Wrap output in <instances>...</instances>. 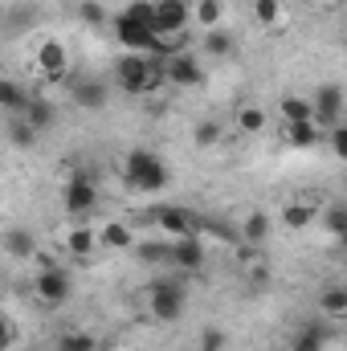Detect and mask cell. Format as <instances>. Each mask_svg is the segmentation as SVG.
Here are the masks:
<instances>
[{
    "label": "cell",
    "mask_w": 347,
    "mask_h": 351,
    "mask_svg": "<svg viewBox=\"0 0 347 351\" xmlns=\"http://www.w3.org/2000/svg\"><path fill=\"white\" fill-rule=\"evenodd\" d=\"M115 78L127 94H156L164 86V62L152 53H123L115 62Z\"/></svg>",
    "instance_id": "obj_1"
},
{
    "label": "cell",
    "mask_w": 347,
    "mask_h": 351,
    "mask_svg": "<svg viewBox=\"0 0 347 351\" xmlns=\"http://www.w3.org/2000/svg\"><path fill=\"white\" fill-rule=\"evenodd\" d=\"M123 180H127V188H135V192H160V188L168 184V164H164L156 152L135 147V152H127V160H123Z\"/></svg>",
    "instance_id": "obj_2"
},
{
    "label": "cell",
    "mask_w": 347,
    "mask_h": 351,
    "mask_svg": "<svg viewBox=\"0 0 347 351\" xmlns=\"http://www.w3.org/2000/svg\"><path fill=\"white\" fill-rule=\"evenodd\" d=\"M184 302H188V286L180 278H156L152 290H147L152 319H160V323H176L184 315Z\"/></svg>",
    "instance_id": "obj_3"
},
{
    "label": "cell",
    "mask_w": 347,
    "mask_h": 351,
    "mask_svg": "<svg viewBox=\"0 0 347 351\" xmlns=\"http://www.w3.org/2000/svg\"><path fill=\"white\" fill-rule=\"evenodd\" d=\"M62 204L74 221H86L90 213L98 208V188H94V176L90 172H70L66 176V188H62Z\"/></svg>",
    "instance_id": "obj_4"
},
{
    "label": "cell",
    "mask_w": 347,
    "mask_h": 351,
    "mask_svg": "<svg viewBox=\"0 0 347 351\" xmlns=\"http://www.w3.org/2000/svg\"><path fill=\"white\" fill-rule=\"evenodd\" d=\"M311 123H315L319 131L344 123V86L323 82V86L315 90V98H311Z\"/></svg>",
    "instance_id": "obj_5"
},
{
    "label": "cell",
    "mask_w": 347,
    "mask_h": 351,
    "mask_svg": "<svg viewBox=\"0 0 347 351\" xmlns=\"http://www.w3.org/2000/svg\"><path fill=\"white\" fill-rule=\"evenodd\" d=\"M33 294H37L41 306H62V302L70 298V274L58 269V265L37 269V274H33Z\"/></svg>",
    "instance_id": "obj_6"
},
{
    "label": "cell",
    "mask_w": 347,
    "mask_h": 351,
    "mask_svg": "<svg viewBox=\"0 0 347 351\" xmlns=\"http://www.w3.org/2000/svg\"><path fill=\"white\" fill-rule=\"evenodd\" d=\"M188 21H192V4H188V0H156V21H152V29H156L160 37H180V33L188 29Z\"/></svg>",
    "instance_id": "obj_7"
},
{
    "label": "cell",
    "mask_w": 347,
    "mask_h": 351,
    "mask_svg": "<svg viewBox=\"0 0 347 351\" xmlns=\"http://www.w3.org/2000/svg\"><path fill=\"white\" fill-rule=\"evenodd\" d=\"M37 74L45 78V82H62L66 74H70V53H66V45L62 41H41L37 45Z\"/></svg>",
    "instance_id": "obj_8"
},
{
    "label": "cell",
    "mask_w": 347,
    "mask_h": 351,
    "mask_svg": "<svg viewBox=\"0 0 347 351\" xmlns=\"http://www.w3.org/2000/svg\"><path fill=\"white\" fill-rule=\"evenodd\" d=\"M164 82H172V86H200L204 82V70H200V62L192 58V53H172V58H164Z\"/></svg>",
    "instance_id": "obj_9"
},
{
    "label": "cell",
    "mask_w": 347,
    "mask_h": 351,
    "mask_svg": "<svg viewBox=\"0 0 347 351\" xmlns=\"http://www.w3.org/2000/svg\"><path fill=\"white\" fill-rule=\"evenodd\" d=\"M156 225H160V233H164L168 241L196 233V217H192L188 208H180V204H164V208L156 213Z\"/></svg>",
    "instance_id": "obj_10"
},
{
    "label": "cell",
    "mask_w": 347,
    "mask_h": 351,
    "mask_svg": "<svg viewBox=\"0 0 347 351\" xmlns=\"http://www.w3.org/2000/svg\"><path fill=\"white\" fill-rule=\"evenodd\" d=\"M172 265L176 269H184V274H196V269L204 265V241H200L196 233L176 237L172 241Z\"/></svg>",
    "instance_id": "obj_11"
},
{
    "label": "cell",
    "mask_w": 347,
    "mask_h": 351,
    "mask_svg": "<svg viewBox=\"0 0 347 351\" xmlns=\"http://www.w3.org/2000/svg\"><path fill=\"white\" fill-rule=\"evenodd\" d=\"M62 245H66V254H70V258L86 262L90 254L98 250V229H90L86 221H78V225H74V229L66 233V241H62Z\"/></svg>",
    "instance_id": "obj_12"
},
{
    "label": "cell",
    "mask_w": 347,
    "mask_h": 351,
    "mask_svg": "<svg viewBox=\"0 0 347 351\" xmlns=\"http://www.w3.org/2000/svg\"><path fill=\"white\" fill-rule=\"evenodd\" d=\"M74 102L86 106V110H102L110 102V86L98 82V78H82V82H74Z\"/></svg>",
    "instance_id": "obj_13"
},
{
    "label": "cell",
    "mask_w": 347,
    "mask_h": 351,
    "mask_svg": "<svg viewBox=\"0 0 347 351\" xmlns=\"http://www.w3.org/2000/svg\"><path fill=\"white\" fill-rule=\"evenodd\" d=\"M21 119H25V123L41 135V131H49V127L58 123V110H53L45 98H29V102H25V110H21Z\"/></svg>",
    "instance_id": "obj_14"
},
{
    "label": "cell",
    "mask_w": 347,
    "mask_h": 351,
    "mask_svg": "<svg viewBox=\"0 0 347 351\" xmlns=\"http://www.w3.org/2000/svg\"><path fill=\"white\" fill-rule=\"evenodd\" d=\"M315 204H307V200H290L286 208H282V225L290 229V233H302V229H311L315 225Z\"/></svg>",
    "instance_id": "obj_15"
},
{
    "label": "cell",
    "mask_w": 347,
    "mask_h": 351,
    "mask_svg": "<svg viewBox=\"0 0 347 351\" xmlns=\"http://www.w3.org/2000/svg\"><path fill=\"white\" fill-rule=\"evenodd\" d=\"M319 315L331 319V323H344L347 319V290L344 286H327V290L319 294Z\"/></svg>",
    "instance_id": "obj_16"
},
{
    "label": "cell",
    "mask_w": 347,
    "mask_h": 351,
    "mask_svg": "<svg viewBox=\"0 0 347 351\" xmlns=\"http://www.w3.org/2000/svg\"><path fill=\"white\" fill-rule=\"evenodd\" d=\"M282 139H286L290 147H319V143H323V131H319L315 123H286Z\"/></svg>",
    "instance_id": "obj_17"
},
{
    "label": "cell",
    "mask_w": 347,
    "mask_h": 351,
    "mask_svg": "<svg viewBox=\"0 0 347 351\" xmlns=\"http://www.w3.org/2000/svg\"><path fill=\"white\" fill-rule=\"evenodd\" d=\"M250 12H254V21L265 25V29H282V25H286V8H282V0H254Z\"/></svg>",
    "instance_id": "obj_18"
},
{
    "label": "cell",
    "mask_w": 347,
    "mask_h": 351,
    "mask_svg": "<svg viewBox=\"0 0 347 351\" xmlns=\"http://www.w3.org/2000/svg\"><path fill=\"white\" fill-rule=\"evenodd\" d=\"M98 245H106V250H131V245H135V233H131L127 225L110 221V225L98 229Z\"/></svg>",
    "instance_id": "obj_19"
},
{
    "label": "cell",
    "mask_w": 347,
    "mask_h": 351,
    "mask_svg": "<svg viewBox=\"0 0 347 351\" xmlns=\"http://www.w3.org/2000/svg\"><path fill=\"white\" fill-rule=\"evenodd\" d=\"M4 250H8L12 258L29 262V258L37 254V241H33V233H29V229H8V233H4Z\"/></svg>",
    "instance_id": "obj_20"
},
{
    "label": "cell",
    "mask_w": 347,
    "mask_h": 351,
    "mask_svg": "<svg viewBox=\"0 0 347 351\" xmlns=\"http://www.w3.org/2000/svg\"><path fill=\"white\" fill-rule=\"evenodd\" d=\"M131 250L147 265H172V241H135Z\"/></svg>",
    "instance_id": "obj_21"
},
{
    "label": "cell",
    "mask_w": 347,
    "mask_h": 351,
    "mask_svg": "<svg viewBox=\"0 0 347 351\" xmlns=\"http://www.w3.org/2000/svg\"><path fill=\"white\" fill-rule=\"evenodd\" d=\"M265 237H270V217H265L261 208H254V213L246 217V225H241V241L258 250V245L265 241Z\"/></svg>",
    "instance_id": "obj_22"
},
{
    "label": "cell",
    "mask_w": 347,
    "mask_h": 351,
    "mask_svg": "<svg viewBox=\"0 0 347 351\" xmlns=\"http://www.w3.org/2000/svg\"><path fill=\"white\" fill-rule=\"evenodd\" d=\"M25 102H29L25 86L0 74V110H12V114H21V110H25Z\"/></svg>",
    "instance_id": "obj_23"
},
{
    "label": "cell",
    "mask_w": 347,
    "mask_h": 351,
    "mask_svg": "<svg viewBox=\"0 0 347 351\" xmlns=\"http://www.w3.org/2000/svg\"><path fill=\"white\" fill-rule=\"evenodd\" d=\"M294 351H327V327L307 323V327L294 335Z\"/></svg>",
    "instance_id": "obj_24"
},
{
    "label": "cell",
    "mask_w": 347,
    "mask_h": 351,
    "mask_svg": "<svg viewBox=\"0 0 347 351\" xmlns=\"http://www.w3.org/2000/svg\"><path fill=\"white\" fill-rule=\"evenodd\" d=\"M200 49H204L208 58H229V53H233V37H229L225 29H204Z\"/></svg>",
    "instance_id": "obj_25"
},
{
    "label": "cell",
    "mask_w": 347,
    "mask_h": 351,
    "mask_svg": "<svg viewBox=\"0 0 347 351\" xmlns=\"http://www.w3.org/2000/svg\"><path fill=\"white\" fill-rule=\"evenodd\" d=\"M278 110H282V123H311V98H298V94H286Z\"/></svg>",
    "instance_id": "obj_26"
},
{
    "label": "cell",
    "mask_w": 347,
    "mask_h": 351,
    "mask_svg": "<svg viewBox=\"0 0 347 351\" xmlns=\"http://www.w3.org/2000/svg\"><path fill=\"white\" fill-rule=\"evenodd\" d=\"M225 139V127L217 123V119H204V123H196V131H192V143L200 147V152H208V147H217Z\"/></svg>",
    "instance_id": "obj_27"
},
{
    "label": "cell",
    "mask_w": 347,
    "mask_h": 351,
    "mask_svg": "<svg viewBox=\"0 0 347 351\" xmlns=\"http://www.w3.org/2000/svg\"><path fill=\"white\" fill-rule=\"evenodd\" d=\"M192 16H196V25H204V29H217L221 16H225V0H196V4H192Z\"/></svg>",
    "instance_id": "obj_28"
},
{
    "label": "cell",
    "mask_w": 347,
    "mask_h": 351,
    "mask_svg": "<svg viewBox=\"0 0 347 351\" xmlns=\"http://www.w3.org/2000/svg\"><path fill=\"white\" fill-rule=\"evenodd\" d=\"M119 16H127V21H135V25H147V29H152V21H156V4H152V0H131Z\"/></svg>",
    "instance_id": "obj_29"
},
{
    "label": "cell",
    "mask_w": 347,
    "mask_h": 351,
    "mask_svg": "<svg viewBox=\"0 0 347 351\" xmlns=\"http://www.w3.org/2000/svg\"><path fill=\"white\" fill-rule=\"evenodd\" d=\"M237 127H241L246 135H258L261 127H265V110H261V106H241V110H237Z\"/></svg>",
    "instance_id": "obj_30"
},
{
    "label": "cell",
    "mask_w": 347,
    "mask_h": 351,
    "mask_svg": "<svg viewBox=\"0 0 347 351\" xmlns=\"http://www.w3.org/2000/svg\"><path fill=\"white\" fill-rule=\"evenodd\" d=\"M323 225H327L331 237H347V208H339V204L323 208Z\"/></svg>",
    "instance_id": "obj_31"
},
{
    "label": "cell",
    "mask_w": 347,
    "mask_h": 351,
    "mask_svg": "<svg viewBox=\"0 0 347 351\" xmlns=\"http://www.w3.org/2000/svg\"><path fill=\"white\" fill-rule=\"evenodd\" d=\"M58 351H94V335L90 331H66L58 339Z\"/></svg>",
    "instance_id": "obj_32"
},
{
    "label": "cell",
    "mask_w": 347,
    "mask_h": 351,
    "mask_svg": "<svg viewBox=\"0 0 347 351\" xmlns=\"http://www.w3.org/2000/svg\"><path fill=\"white\" fill-rule=\"evenodd\" d=\"M16 343H21V327L12 323V315L0 311V351H12Z\"/></svg>",
    "instance_id": "obj_33"
},
{
    "label": "cell",
    "mask_w": 347,
    "mask_h": 351,
    "mask_svg": "<svg viewBox=\"0 0 347 351\" xmlns=\"http://www.w3.org/2000/svg\"><path fill=\"white\" fill-rule=\"evenodd\" d=\"M8 139H12L16 147H33V143H37V131H33L25 119H16V123L8 127Z\"/></svg>",
    "instance_id": "obj_34"
},
{
    "label": "cell",
    "mask_w": 347,
    "mask_h": 351,
    "mask_svg": "<svg viewBox=\"0 0 347 351\" xmlns=\"http://www.w3.org/2000/svg\"><path fill=\"white\" fill-rule=\"evenodd\" d=\"M323 135H327V143H331V152H335L339 160H347V127H344V123H335V127H327Z\"/></svg>",
    "instance_id": "obj_35"
},
{
    "label": "cell",
    "mask_w": 347,
    "mask_h": 351,
    "mask_svg": "<svg viewBox=\"0 0 347 351\" xmlns=\"http://www.w3.org/2000/svg\"><path fill=\"white\" fill-rule=\"evenodd\" d=\"M78 12H82V21H86V25H106V8H102L98 0H82V8H78Z\"/></svg>",
    "instance_id": "obj_36"
},
{
    "label": "cell",
    "mask_w": 347,
    "mask_h": 351,
    "mask_svg": "<svg viewBox=\"0 0 347 351\" xmlns=\"http://www.w3.org/2000/svg\"><path fill=\"white\" fill-rule=\"evenodd\" d=\"M200 351H225V331L208 327V331L200 335Z\"/></svg>",
    "instance_id": "obj_37"
},
{
    "label": "cell",
    "mask_w": 347,
    "mask_h": 351,
    "mask_svg": "<svg viewBox=\"0 0 347 351\" xmlns=\"http://www.w3.org/2000/svg\"><path fill=\"white\" fill-rule=\"evenodd\" d=\"M315 4H339V0H315Z\"/></svg>",
    "instance_id": "obj_38"
}]
</instances>
